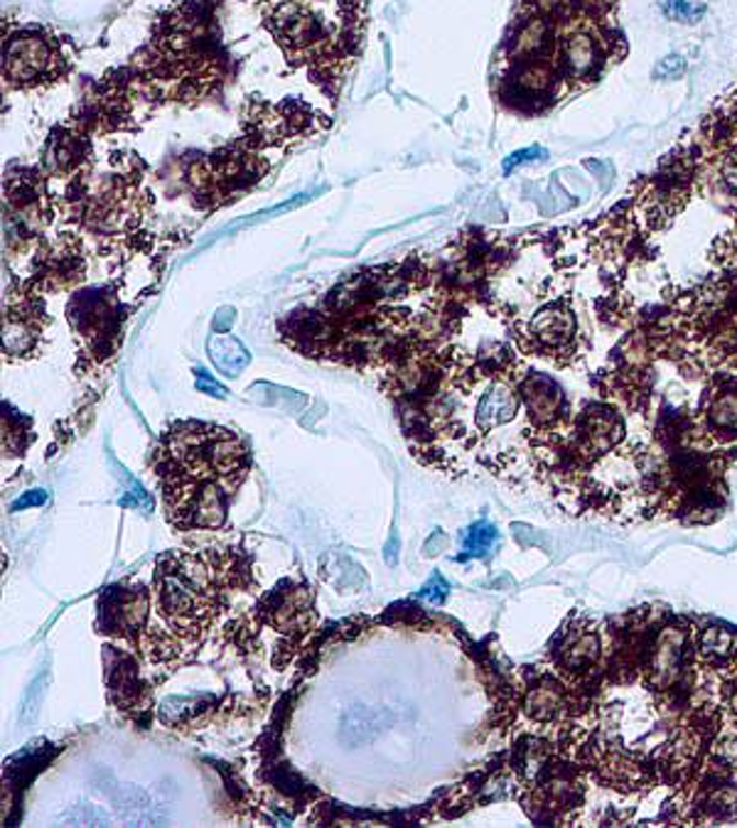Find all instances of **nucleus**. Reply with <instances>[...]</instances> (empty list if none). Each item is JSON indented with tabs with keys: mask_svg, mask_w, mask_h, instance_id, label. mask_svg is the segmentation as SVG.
I'll return each instance as SVG.
<instances>
[{
	"mask_svg": "<svg viewBox=\"0 0 737 828\" xmlns=\"http://www.w3.org/2000/svg\"><path fill=\"white\" fill-rule=\"evenodd\" d=\"M128 67L152 106L207 99L227 69L214 10L207 3L170 10L158 20L150 45Z\"/></svg>",
	"mask_w": 737,
	"mask_h": 828,
	"instance_id": "f257e3e1",
	"label": "nucleus"
},
{
	"mask_svg": "<svg viewBox=\"0 0 737 828\" xmlns=\"http://www.w3.org/2000/svg\"><path fill=\"white\" fill-rule=\"evenodd\" d=\"M249 455L237 435L209 423H175L162 441L158 457L160 479H190V483H219L237 487Z\"/></svg>",
	"mask_w": 737,
	"mask_h": 828,
	"instance_id": "f03ea898",
	"label": "nucleus"
},
{
	"mask_svg": "<svg viewBox=\"0 0 737 828\" xmlns=\"http://www.w3.org/2000/svg\"><path fill=\"white\" fill-rule=\"evenodd\" d=\"M222 566L192 554H166L156 566V605L180 637H197L209 627L222 602Z\"/></svg>",
	"mask_w": 737,
	"mask_h": 828,
	"instance_id": "7ed1b4c3",
	"label": "nucleus"
},
{
	"mask_svg": "<svg viewBox=\"0 0 737 828\" xmlns=\"http://www.w3.org/2000/svg\"><path fill=\"white\" fill-rule=\"evenodd\" d=\"M263 150L259 143L241 136L192 162L188 180L194 204L200 209H217L237 194L249 192L271 168Z\"/></svg>",
	"mask_w": 737,
	"mask_h": 828,
	"instance_id": "20e7f679",
	"label": "nucleus"
},
{
	"mask_svg": "<svg viewBox=\"0 0 737 828\" xmlns=\"http://www.w3.org/2000/svg\"><path fill=\"white\" fill-rule=\"evenodd\" d=\"M75 55L67 37L49 27H13L3 35V81L13 89L53 87L67 79Z\"/></svg>",
	"mask_w": 737,
	"mask_h": 828,
	"instance_id": "39448f33",
	"label": "nucleus"
},
{
	"mask_svg": "<svg viewBox=\"0 0 737 828\" xmlns=\"http://www.w3.org/2000/svg\"><path fill=\"white\" fill-rule=\"evenodd\" d=\"M67 318L71 330L84 342V354L91 362H106L118 350L126 308L114 288H87L79 291L67 305Z\"/></svg>",
	"mask_w": 737,
	"mask_h": 828,
	"instance_id": "423d86ee",
	"label": "nucleus"
},
{
	"mask_svg": "<svg viewBox=\"0 0 737 828\" xmlns=\"http://www.w3.org/2000/svg\"><path fill=\"white\" fill-rule=\"evenodd\" d=\"M327 126V118L303 101H283V104H256L246 116L243 136L259 143L261 148H273L281 143H293L313 136Z\"/></svg>",
	"mask_w": 737,
	"mask_h": 828,
	"instance_id": "0eeeda50",
	"label": "nucleus"
},
{
	"mask_svg": "<svg viewBox=\"0 0 737 828\" xmlns=\"http://www.w3.org/2000/svg\"><path fill=\"white\" fill-rule=\"evenodd\" d=\"M47 330V310L39 295L23 285L10 293L3 310V356L10 362L33 360L43 352Z\"/></svg>",
	"mask_w": 737,
	"mask_h": 828,
	"instance_id": "6e6552de",
	"label": "nucleus"
},
{
	"mask_svg": "<svg viewBox=\"0 0 737 828\" xmlns=\"http://www.w3.org/2000/svg\"><path fill=\"white\" fill-rule=\"evenodd\" d=\"M524 350L536 352L551 360L570 356L578 337V320L566 300L546 303L544 308L534 313V318L519 330Z\"/></svg>",
	"mask_w": 737,
	"mask_h": 828,
	"instance_id": "1a4fd4ad",
	"label": "nucleus"
},
{
	"mask_svg": "<svg viewBox=\"0 0 737 828\" xmlns=\"http://www.w3.org/2000/svg\"><path fill=\"white\" fill-rule=\"evenodd\" d=\"M87 275V253L79 239L61 237L47 243L33 259V273L25 281V288L43 291H69L84 281Z\"/></svg>",
	"mask_w": 737,
	"mask_h": 828,
	"instance_id": "9d476101",
	"label": "nucleus"
},
{
	"mask_svg": "<svg viewBox=\"0 0 737 828\" xmlns=\"http://www.w3.org/2000/svg\"><path fill=\"white\" fill-rule=\"evenodd\" d=\"M91 166V133L75 121L59 124L49 131L47 143L39 156V170L49 180H79Z\"/></svg>",
	"mask_w": 737,
	"mask_h": 828,
	"instance_id": "9b49d317",
	"label": "nucleus"
},
{
	"mask_svg": "<svg viewBox=\"0 0 737 828\" xmlns=\"http://www.w3.org/2000/svg\"><path fill=\"white\" fill-rule=\"evenodd\" d=\"M691 647L693 642L689 637V629L669 625L657 632L642 663L644 673H647V683L654 691L669 693L681 687L685 673H689Z\"/></svg>",
	"mask_w": 737,
	"mask_h": 828,
	"instance_id": "f8f14e48",
	"label": "nucleus"
},
{
	"mask_svg": "<svg viewBox=\"0 0 737 828\" xmlns=\"http://www.w3.org/2000/svg\"><path fill=\"white\" fill-rule=\"evenodd\" d=\"M47 175L43 170L15 168L10 170L3 180V194L8 207L13 209L20 219H25V229L33 231L35 227H43L53 217V202L45 185Z\"/></svg>",
	"mask_w": 737,
	"mask_h": 828,
	"instance_id": "ddd939ff",
	"label": "nucleus"
},
{
	"mask_svg": "<svg viewBox=\"0 0 737 828\" xmlns=\"http://www.w3.org/2000/svg\"><path fill=\"white\" fill-rule=\"evenodd\" d=\"M148 598L146 588H109L101 598V627L111 637L136 642L146 627Z\"/></svg>",
	"mask_w": 737,
	"mask_h": 828,
	"instance_id": "4468645a",
	"label": "nucleus"
},
{
	"mask_svg": "<svg viewBox=\"0 0 737 828\" xmlns=\"http://www.w3.org/2000/svg\"><path fill=\"white\" fill-rule=\"evenodd\" d=\"M556 667L570 679H586L600 661V635L590 622H576V627H563L560 637L553 642Z\"/></svg>",
	"mask_w": 737,
	"mask_h": 828,
	"instance_id": "2eb2a0df",
	"label": "nucleus"
},
{
	"mask_svg": "<svg viewBox=\"0 0 737 828\" xmlns=\"http://www.w3.org/2000/svg\"><path fill=\"white\" fill-rule=\"evenodd\" d=\"M624 438V423L620 413L610 406H588L576 421V453L582 460L608 455Z\"/></svg>",
	"mask_w": 737,
	"mask_h": 828,
	"instance_id": "dca6fc26",
	"label": "nucleus"
},
{
	"mask_svg": "<svg viewBox=\"0 0 737 828\" xmlns=\"http://www.w3.org/2000/svg\"><path fill=\"white\" fill-rule=\"evenodd\" d=\"M519 394L521 404L526 406L529 421L538 433H551L568 413L560 386L544 374H529L526 379H519Z\"/></svg>",
	"mask_w": 737,
	"mask_h": 828,
	"instance_id": "f3484780",
	"label": "nucleus"
},
{
	"mask_svg": "<svg viewBox=\"0 0 737 828\" xmlns=\"http://www.w3.org/2000/svg\"><path fill=\"white\" fill-rule=\"evenodd\" d=\"M109 696L126 713H146L150 708V691L140 679L138 663L128 654L109 651Z\"/></svg>",
	"mask_w": 737,
	"mask_h": 828,
	"instance_id": "a211bd4d",
	"label": "nucleus"
},
{
	"mask_svg": "<svg viewBox=\"0 0 737 828\" xmlns=\"http://www.w3.org/2000/svg\"><path fill=\"white\" fill-rule=\"evenodd\" d=\"M261 612L269 625L285 632V635L303 632L307 620H310V592L295 586V582H283L263 600Z\"/></svg>",
	"mask_w": 737,
	"mask_h": 828,
	"instance_id": "6ab92c4d",
	"label": "nucleus"
},
{
	"mask_svg": "<svg viewBox=\"0 0 737 828\" xmlns=\"http://www.w3.org/2000/svg\"><path fill=\"white\" fill-rule=\"evenodd\" d=\"M703 421L715 441L737 438V379H721L705 392Z\"/></svg>",
	"mask_w": 737,
	"mask_h": 828,
	"instance_id": "aec40b11",
	"label": "nucleus"
},
{
	"mask_svg": "<svg viewBox=\"0 0 737 828\" xmlns=\"http://www.w3.org/2000/svg\"><path fill=\"white\" fill-rule=\"evenodd\" d=\"M568 708L566 687L558 679L541 673L536 683H531L524 696V713L534 723H553Z\"/></svg>",
	"mask_w": 737,
	"mask_h": 828,
	"instance_id": "412c9836",
	"label": "nucleus"
},
{
	"mask_svg": "<svg viewBox=\"0 0 737 828\" xmlns=\"http://www.w3.org/2000/svg\"><path fill=\"white\" fill-rule=\"evenodd\" d=\"M699 657L713 669H728L730 661H737V635L725 625L705 627L695 639Z\"/></svg>",
	"mask_w": 737,
	"mask_h": 828,
	"instance_id": "4be33fe9",
	"label": "nucleus"
},
{
	"mask_svg": "<svg viewBox=\"0 0 737 828\" xmlns=\"http://www.w3.org/2000/svg\"><path fill=\"white\" fill-rule=\"evenodd\" d=\"M207 352L212 364L217 366L224 376H231V379L239 376L251 362L249 350H246L237 337H231L227 332H214L207 342Z\"/></svg>",
	"mask_w": 737,
	"mask_h": 828,
	"instance_id": "5701e85b",
	"label": "nucleus"
},
{
	"mask_svg": "<svg viewBox=\"0 0 737 828\" xmlns=\"http://www.w3.org/2000/svg\"><path fill=\"white\" fill-rule=\"evenodd\" d=\"M114 802L118 804V816L126 824H158L160 816L148 802V794L136 790V786H121L118 794H114Z\"/></svg>",
	"mask_w": 737,
	"mask_h": 828,
	"instance_id": "b1692460",
	"label": "nucleus"
},
{
	"mask_svg": "<svg viewBox=\"0 0 737 828\" xmlns=\"http://www.w3.org/2000/svg\"><path fill=\"white\" fill-rule=\"evenodd\" d=\"M30 438V421L25 416H20L10 406H3V453L18 455L27 447Z\"/></svg>",
	"mask_w": 737,
	"mask_h": 828,
	"instance_id": "393cba45",
	"label": "nucleus"
},
{
	"mask_svg": "<svg viewBox=\"0 0 737 828\" xmlns=\"http://www.w3.org/2000/svg\"><path fill=\"white\" fill-rule=\"evenodd\" d=\"M659 5L667 18L676 20V23L683 25H693L705 15L708 10V3L705 0H659Z\"/></svg>",
	"mask_w": 737,
	"mask_h": 828,
	"instance_id": "a878e982",
	"label": "nucleus"
},
{
	"mask_svg": "<svg viewBox=\"0 0 737 828\" xmlns=\"http://www.w3.org/2000/svg\"><path fill=\"white\" fill-rule=\"evenodd\" d=\"M61 821L69 826H106L109 816L104 814V809H99V806L79 804L71 806L67 814H61Z\"/></svg>",
	"mask_w": 737,
	"mask_h": 828,
	"instance_id": "bb28decb",
	"label": "nucleus"
},
{
	"mask_svg": "<svg viewBox=\"0 0 737 828\" xmlns=\"http://www.w3.org/2000/svg\"><path fill=\"white\" fill-rule=\"evenodd\" d=\"M497 541V529L489 526L487 521H479L465 536V551L469 556H483L485 551Z\"/></svg>",
	"mask_w": 737,
	"mask_h": 828,
	"instance_id": "cd10ccee",
	"label": "nucleus"
},
{
	"mask_svg": "<svg viewBox=\"0 0 737 828\" xmlns=\"http://www.w3.org/2000/svg\"><path fill=\"white\" fill-rule=\"evenodd\" d=\"M683 75H685V59L681 55L664 57L657 65V69H654V79H659V81H673V79H681Z\"/></svg>",
	"mask_w": 737,
	"mask_h": 828,
	"instance_id": "c85d7f7f",
	"label": "nucleus"
},
{
	"mask_svg": "<svg viewBox=\"0 0 737 828\" xmlns=\"http://www.w3.org/2000/svg\"><path fill=\"white\" fill-rule=\"evenodd\" d=\"M418 596H421L423 600H428L430 605H443L445 598H447V586H445V580L440 578V576H433V578H430V580L426 582L423 590L418 592Z\"/></svg>",
	"mask_w": 737,
	"mask_h": 828,
	"instance_id": "c756f323",
	"label": "nucleus"
},
{
	"mask_svg": "<svg viewBox=\"0 0 737 828\" xmlns=\"http://www.w3.org/2000/svg\"><path fill=\"white\" fill-rule=\"evenodd\" d=\"M548 156V152L544 150V148H526V150H519V152H514V156H509L507 160H504V172H511V170H514L517 166H524V162L526 160H544Z\"/></svg>",
	"mask_w": 737,
	"mask_h": 828,
	"instance_id": "7c9ffc66",
	"label": "nucleus"
},
{
	"mask_svg": "<svg viewBox=\"0 0 737 828\" xmlns=\"http://www.w3.org/2000/svg\"><path fill=\"white\" fill-rule=\"evenodd\" d=\"M197 388L202 394H209L214 398L227 396V388H224L219 382H214L207 372H197Z\"/></svg>",
	"mask_w": 737,
	"mask_h": 828,
	"instance_id": "2f4dec72",
	"label": "nucleus"
},
{
	"mask_svg": "<svg viewBox=\"0 0 737 828\" xmlns=\"http://www.w3.org/2000/svg\"><path fill=\"white\" fill-rule=\"evenodd\" d=\"M47 502V495L39 492V489H35L33 495H27L23 499H18V502L13 504V511H20V509H27V507H35V504H43Z\"/></svg>",
	"mask_w": 737,
	"mask_h": 828,
	"instance_id": "473e14b6",
	"label": "nucleus"
},
{
	"mask_svg": "<svg viewBox=\"0 0 737 828\" xmlns=\"http://www.w3.org/2000/svg\"><path fill=\"white\" fill-rule=\"evenodd\" d=\"M39 687H43V679H37V681L33 683V689H30V696H27V701H25V705H23V713H25V711H30V713H35V711H37L39 696H43V689H39Z\"/></svg>",
	"mask_w": 737,
	"mask_h": 828,
	"instance_id": "72a5a7b5",
	"label": "nucleus"
},
{
	"mask_svg": "<svg viewBox=\"0 0 737 828\" xmlns=\"http://www.w3.org/2000/svg\"><path fill=\"white\" fill-rule=\"evenodd\" d=\"M231 320H234V310L231 308L219 310L217 318H214V332H227Z\"/></svg>",
	"mask_w": 737,
	"mask_h": 828,
	"instance_id": "f704fd0d",
	"label": "nucleus"
},
{
	"mask_svg": "<svg viewBox=\"0 0 737 828\" xmlns=\"http://www.w3.org/2000/svg\"><path fill=\"white\" fill-rule=\"evenodd\" d=\"M733 696H735V701H737V671L733 673Z\"/></svg>",
	"mask_w": 737,
	"mask_h": 828,
	"instance_id": "c9c22d12",
	"label": "nucleus"
}]
</instances>
